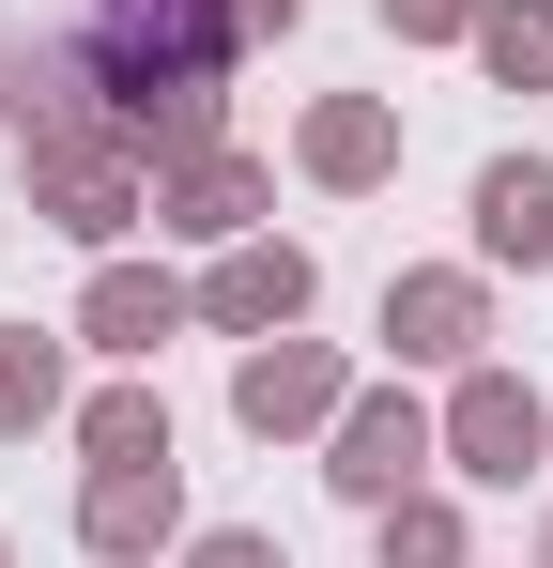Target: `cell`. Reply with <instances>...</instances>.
Returning a JSON list of instances; mask_svg holds the SVG:
<instances>
[{
  "label": "cell",
  "instance_id": "obj_1",
  "mask_svg": "<svg viewBox=\"0 0 553 568\" xmlns=\"http://www.w3.org/2000/svg\"><path fill=\"white\" fill-rule=\"evenodd\" d=\"M431 446H446L476 491H523V476L553 462V399H539L523 369H461V399H446V430H431Z\"/></svg>",
  "mask_w": 553,
  "mask_h": 568
},
{
  "label": "cell",
  "instance_id": "obj_2",
  "mask_svg": "<svg viewBox=\"0 0 553 568\" xmlns=\"http://www.w3.org/2000/svg\"><path fill=\"white\" fill-rule=\"evenodd\" d=\"M247 31H231V0H92V62L108 78H215Z\"/></svg>",
  "mask_w": 553,
  "mask_h": 568
},
{
  "label": "cell",
  "instance_id": "obj_3",
  "mask_svg": "<svg viewBox=\"0 0 553 568\" xmlns=\"http://www.w3.org/2000/svg\"><path fill=\"white\" fill-rule=\"evenodd\" d=\"M31 200H47V215H62L78 246H123V231L154 215V185H139V154H123L108 123H92V139H47V154H31Z\"/></svg>",
  "mask_w": 553,
  "mask_h": 568
},
{
  "label": "cell",
  "instance_id": "obj_4",
  "mask_svg": "<svg viewBox=\"0 0 553 568\" xmlns=\"http://www.w3.org/2000/svg\"><path fill=\"white\" fill-rule=\"evenodd\" d=\"M339 491H354V507H400V491H415V476H431V415H415V399H400V384H384V399H339Z\"/></svg>",
  "mask_w": 553,
  "mask_h": 568
},
{
  "label": "cell",
  "instance_id": "obj_5",
  "mask_svg": "<svg viewBox=\"0 0 553 568\" xmlns=\"http://www.w3.org/2000/svg\"><path fill=\"white\" fill-rule=\"evenodd\" d=\"M339 399H354V384H339V354H323V338H262V354L231 369V415H247L262 446H276V430H323Z\"/></svg>",
  "mask_w": 553,
  "mask_h": 568
},
{
  "label": "cell",
  "instance_id": "obj_6",
  "mask_svg": "<svg viewBox=\"0 0 553 568\" xmlns=\"http://www.w3.org/2000/svg\"><path fill=\"white\" fill-rule=\"evenodd\" d=\"M200 323H231V338H292V323H308V246H247V231H231V262L200 277Z\"/></svg>",
  "mask_w": 553,
  "mask_h": 568
},
{
  "label": "cell",
  "instance_id": "obj_7",
  "mask_svg": "<svg viewBox=\"0 0 553 568\" xmlns=\"http://www.w3.org/2000/svg\"><path fill=\"white\" fill-rule=\"evenodd\" d=\"M170 523H184V476H170V462H92V491H78V538H92L108 568H139L154 538H170Z\"/></svg>",
  "mask_w": 553,
  "mask_h": 568
},
{
  "label": "cell",
  "instance_id": "obj_8",
  "mask_svg": "<svg viewBox=\"0 0 553 568\" xmlns=\"http://www.w3.org/2000/svg\"><path fill=\"white\" fill-rule=\"evenodd\" d=\"M476 246L523 262V277L553 262V154H492V170H476Z\"/></svg>",
  "mask_w": 553,
  "mask_h": 568
},
{
  "label": "cell",
  "instance_id": "obj_9",
  "mask_svg": "<svg viewBox=\"0 0 553 568\" xmlns=\"http://www.w3.org/2000/svg\"><path fill=\"white\" fill-rule=\"evenodd\" d=\"M154 215H170V231H215V246H231V231L262 215V170H247L231 139H215V154H170V170H154Z\"/></svg>",
  "mask_w": 553,
  "mask_h": 568
},
{
  "label": "cell",
  "instance_id": "obj_10",
  "mask_svg": "<svg viewBox=\"0 0 553 568\" xmlns=\"http://www.w3.org/2000/svg\"><path fill=\"white\" fill-rule=\"evenodd\" d=\"M170 323H184V292H170V277H139V262H92V292H78V338H92V354H154Z\"/></svg>",
  "mask_w": 553,
  "mask_h": 568
},
{
  "label": "cell",
  "instance_id": "obj_11",
  "mask_svg": "<svg viewBox=\"0 0 553 568\" xmlns=\"http://www.w3.org/2000/svg\"><path fill=\"white\" fill-rule=\"evenodd\" d=\"M476 323H492L476 277H400V292H384V338H400L415 369H461V354H476Z\"/></svg>",
  "mask_w": 553,
  "mask_h": 568
},
{
  "label": "cell",
  "instance_id": "obj_12",
  "mask_svg": "<svg viewBox=\"0 0 553 568\" xmlns=\"http://www.w3.org/2000/svg\"><path fill=\"white\" fill-rule=\"evenodd\" d=\"M292 154H308V185H384V170H400V123H384L369 93H339V108H308Z\"/></svg>",
  "mask_w": 553,
  "mask_h": 568
},
{
  "label": "cell",
  "instance_id": "obj_13",
  "mask_svg": "<svg viewBox=\"0 0 553 568\" xmlns=\"http://www.w3.org/2000/svg\"><path fill=\"white\" fill-rule=\"evenodd\" d=\"M476 62L507 93H553V0H476Z\"/></svg>",
  "mask_w": 553,
  "mask_h": 568
},
{
  "label": "cell",
  "instance_id": "obj_14",
  "mask_svg": "<svg viewBox=\"0 0 553 568\" xmlns=\"http://www.w3.org/2000/svg\"><path fill=\"white\" fill-rule=\"evenodd\" d=\"M47 415H62V338L16 323V338H0V446H31Z\"/></svg>",
  "mask_w": 553,
  "mask_h": 568
},
{
  "label": "cell",
  "instance_id": "obj_15",
  "mask_svg": "<svg viewBox=\"0 0 553 568\" xmlns=\"http://www.w3.org/2000/svg\"><path fill=\"white\" fill-rule=\"evenodd\" d=\"M78 446L92 462H170V399H154V384H108V399L78 415Z\"/></svg>",
  "mask_w": 553,
  "mask_h": 568
},
{
  "label": "cell",
  "instance_id": "obj_16",
  "mask_svg": "<svg viewBox=\"0 0 553 568\" xmlns=\"http://www.w3.org/2000/svg\"><path fill=\"white\" fill-rule=\"evenodd\" d=\"M384 568H461V507L446 491H400L384 507Z\"/></svg>",
  "mask_w": 553,
  "mask_h": 568
},
{
  "label": "cell",
  "instance_id": "obj_17",
  "mask_svg": "<svg viewBox=\"0 0 553 568\" xmlns=\"http://www.w3.org/2000/svg\"><path fill=\"white\" fill-rule=\"evenodd\" d=\"M384 31L400 47H446V31H476V0H384Z\"/></svg>",
  "mask_w": 553,
  "mask_h": 568
},
{
  "label": "cell",
  "instance_id": "obj_18",
  "mask_svg": "<svg viewBox=\"0 0 553 568\" xmlns=\"http://www.w3.org/2000/svg\"><path fill=\"white\" fill-rule=\"evenodd\" d=\"M184 568H292V554H276V538H247V523H231V538H200V554H184Z\"/></svg>",
  "mask_w": 553,
  "mask_h": 568
},
{
  "label": "cell",
  "instance_id": "obj_19",
  "mask_svg": "<svg viewBox=\"0 0 553 568\" xmlns=\"http://www.w3.org/2000/svg\"><path fill=\"white\" fill-rule=\"evenodd\" d=\"M292 16H308V0H231V31H247V47H262V31H292Z\"/></svg>",
  "mask_w": 553,
  "mask_h": 568
},
{
  "label": "cell",
  "instance_id": "obj_20",
  "mask_svg": "<svg viewBox=\"0 0 553 568\" xmlns=\"http://www.w3.org/2000/svg\"><path fill=\"white\" fill-rule=\"evenodd\" d=\"M539 568H553V554H539Z\"/></svg>",
  "mask_w": 553,
  "mask_h": 568
}]
</instances>
